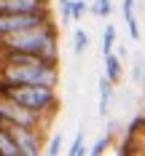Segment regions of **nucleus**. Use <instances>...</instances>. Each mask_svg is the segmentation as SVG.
Masks as SVG:
<instances>
[{"instance_id": "nucleus-1", "label": "nucleus", "mask_w": 145, "mask_h": 156, "mask_svg": "<svg viewBox=\"0 0 145 156\" xmlns=\"http://www.w3.org/2000/svg\"><path fill=\"white\" fill-rule=\"evenodd\" d=\"M0 51H24V54H38L43 59L59 62V32H57V22L48 19L38 27L22 32H11V35H0Z\"/></svg>"}, {"instance_id": "nucleus-2", "label": "nucleus", "mask_w": 145, "mask_h": 156, "mask_svg": "<svg viewBox=\"0 0 145 156\" xmlns=\"http://www.w3.org/2000/svg\"><path fill=\"white\" fill-rule=\"evenodd\" d=\"M0 78L19 86H57L59 83V62H0Z\"/></svg>"}, {"instance_id": "nucleus-3", "label": "nucleus", "mask_w": 145, "mask_h": 156, "mask_svg": "<svg viewBox=\"0 0 145 156\" xmlns=\"http://www.w3.org/2000/svg\"><path fill=\"white\" fill-rule=\"evenodd\" d=\"M0 97H5L27 110H35L40 116L57 113V105H59L57 86H19V83H8L3 78H0Z\"/></svg>"}, {"instance_id": "nucleus-4", "label": "nucleus", "mask_w": 145, "mask_h": 156, "mask_svg": "<svg viewBox=\"0 0 145 156\" xmlns=\"http://www.w3.org/2000/svg\"><path fill=\"white\" fill-rule=\"evenodd\" d=\"M48 19H51L48 11H38V14H8V11H0V35L30 30V27H38V24H43Z\"/></svg>"}, {"instance_id": "nucleus-5", "label": "nucleus", "mask_w": 145, "mask_h": 156, "mask_svg": "<svg viewBox=\"0 0 145 156\" xmlns=\"http://www.w3.org/2000/svg\"><path fill=\"white\" fill-rule=\"evenodd\" d=\"M19 145V156H40V135L38 129H24V126H8Z\"/></svg>"}, {"instance_id": "nucleus-6", "label": "nucleus", "mask_w": 145, "mask_h": 156, "mask_svg": "<svg viewBox=\"0 0 145 156\" xmlns=\"http://www.w3.org/2000/svg\"><path fill=\"white\" fill-rule=\"evenodd\" d=\"M0 11L8 14H38V11H48L46 0H0Z\"/></svg>"}, {"instance_id": "nucleus-7", "label": "nucleus", "mask_w": 145, "mask_h": 156, "mask_svg": "<svg viewBox=\"0 0 145 156\" xmlns=\"http://www.w3.org/2000/svg\"><path fill=\"white\" fill-rule=\"evenodd\" d=\"M0 156H19V145L8 126H0Z\"/></svg>"}, {"instance_id": "nucleus-8", "label": "nucleus", "mask_w": 145, "mask_h": 156, "mask_svg": "<svg viewBox=\"0 0 145 156\" xmlns=\"http://www.w3.org/2000/svg\"><path fill=\"white\" fill-rule=\"evenodd\" d=\"M121 73H124V67H121V57L118 54H105V76L110 78L113 83H118L121 81Z\"/></svg>"}, {"instance_id": "nucleus-9", "label": "nucleus", "mask_w": 145, "mask_h": 156, "mask_svg": "<svg viewBox=\"0 0 145 156\" xmlns=\"http://www.w3.org/2000/svg\"><path fill=\"white\" fill-rule=\"evenodd\" d=\"M110 94H113V81L108 76L99 78V116L110 110Z\"/></svg>"}, {"instance_id": "nucleus-10", "label": "nucleus", "mask_w": 145, "mask_h": 156, "mask_svg": "<svg viewBox=\"0 0 145 156\" xmlns=\"http://www.w3.org/2000/svg\"><path fill=\"white\" fill-rule=\"evenodd\" d=\"M113 46H116V27H113V24H108V27H105V35H102V43H99L102 57H105V54H110Z\"/></svg>"}, {"instance_id": "nucleus-11", "label": "nucleus", "mask_w": 145, "mask_h": 156, "mask_svg": "<svg viewBox=\"0 0 145 156\" xmlns=\"http://www.w3.org/2000/svg\"><path fill=\"white\" fill-rule=\"evenodd\" d=\"M59 8H62V24L75 22V0H59Z\"/></svg>"}, {"instance_id": "nucleus-12", "label": "nucleus", "mask_w": 145, "mask_h": 156, "mask_svg": "<svg viewBox=\"0 0 145 156\" xmlns=\"http://www.w3.org/2000/svg\"><path fill=\"white\" fill-rule=\"evenodd\" d=\"M110 132H113V129H110ZM110 132H108V135H99V137H97V143L91 145L89 156H102V154H105V148L110 145Z\"/></svg>"}, {"instance_id": "nucleus-13", "label": "nucleus", "mask_w": 145, "mask_h": 156, "mask_svg": "<svg viewBox=\"0 0 145 156\" xmlns=\"http://www.w3.org/2000/svg\"><path fill=\"white\" fill-rule=\"evenodd\" d=\"M86 46H89V35H86V30H75V46H73V51H75V54H83Z\"/></svg>"}, {"instance_id": "nucleus-14", "label": "nucleus", "mask_w": 145, "mask_h": 156, "mask_svg": "<svg viewBox=\"0 0 145 156\" xmlns=\"http://www.w3.org/2000/svg\"><path fill=\"white\" fill-rule=\"evenodd\" d=\"M89 11H91V14H97V16H110L113 5H110V0H97Z\"/></svg>"}, {"instance_id": "nucleus-15", "label": "nucleus", "mask_w": 145, "mask_h": 156, "mask_svg": "<svg viewBox=\"0 0 145 156\" xmlns=\"http://www.w3.org/2000/svg\"><path fill=\"white\" fill-rule=\"evenodd\" d=\"M59 148H62V132H57L51 137V143H48V148H46V156H59Z\"/></svg>"}, {"instance_id": "nucleus-16", "label": "nucleus", "mask_w": 145, "mask_h": 156, "mask_svg": "<svg viewBox=\"0 0 145 156\" xmlns=\"http://www.w3.org/2000/svg\"><path fill=\"white\" fill-rule=\"evenodd\" d=\"M81 148H83V129H81L78 135L73 137V145H70V151H67L64 156H78V154H81Z\"/></svg>"}, {"instance_id": "nucleus-17", "label": "nucleus", "mask_w": 145, "mask_h": 156, "mask_svg": "<svg viewBox=\"0 0 145 156\" xmlns=\"http://www.w3.org/2000/svg\"><path fill=\"white\" fill-rule=\"evenodd\" d=\"M124 22H126V27H129V35H132V41H137V38H140V27H137V16H126Z\"/></svg>"}, {"instance_id": "nucleus-18", "label": "nucleus", "mask_w": 145, "mask_h": 156, "mask_svg": "<svg viewBox=\"0 0 145 156\" xmlns=\"http://www.w3.org/2000/svg\"><path fill=\"white\" fill-rule=\"evenodd\" d=\"M121 11H124V19L134 16V0H121Z\"/></svg>"}, {"instance_id": "nucleus-19", "label": "nucleus", "mask_w": 145, "mask_h": 156, "mask_svg": "<svg viewBox=\"0 0 145 156\" xmlns=\"http://www.w3.org/2000/svg\"><path fill=\"white\" fill-rule=\"evenodd\" d=\"M86 11H89V3L86 0H75V19H81Z\"/></svg>"}, {"instance_id": "nucleus-20", "label": "nucleus", "mask_w": 145, "mask_h": 156, "mask_svg": "<svg viewBox=\"0 0 145 156\" xmlns=\"http://www.w3.org/2000/svg\"><path fill=\"white\" fill-rule=\"evenodd\" d=\"M134 78H143V62L134 65Z\"/></svg>"}, {"instance_id": "nucleus-21", "label": "nucleus", "mask_w": 145, "mask_h": 156, "mask_svg": "<svg viewBox=\"0 0 145 156\" xmlns=\"http://www.w3.org/2000/svg\"><path fill=\"white\" fill-rule=\"evenodd\" d=\"M78 156H89V148L83 145V148H81V154H78Z\"/></svg>"}]
</instances>
